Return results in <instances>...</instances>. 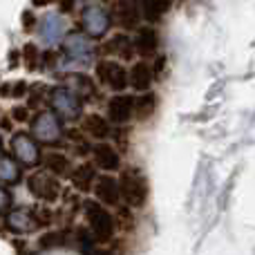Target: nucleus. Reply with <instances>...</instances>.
Returning a JSON list of instances; mask_svg holds the SVG:
<instances>
[{
	"label": "nucleus",
	"mask_w": 255,
	"mask_h": 255,
	"mask_svg": "<svg viewBox=\"0 0 255 255\" xmlns=\"http://www.w3.org/2000/svg\"><path fill=\"white\" fill-rule=\"evenodd\" d=\"M94 56H97V45L83 31H70L61 40L58 65L63 70H85L94 63Z\"/></svg>",
	"instance_id": "obj_1"
},
{
	"label": "nucleus",
	"mask_w": 255,
	"mask_h": 255,
	"mask_svg": "<svg viewBox=\"0 0 255 255\" xmlns=\"http://www.w3.org/2000/svg\"><path fill=\"white\" fill-rule=\"evenodd\" d=\"M83 213H85V220H88V229L97 244H106L115 238V231H117L115 217H112L110 211L103 208L97 199H85Z\"/></svg>",
	"instance_id": "obj_2"
},
{
	"label": "nucleus",
	"mask_w": 255,
	"mask_h": 255,
	"mask_svg": "<svg viewBox=\"0 0 255 255\" xmlns=\"http://www.w3.org/2000/svg\"><path fill=\"white\" fill-rule=\"evenodd\" d=\"M52 215L47 208H11L4 215V229L13 235L34 233L40 226H47Z\"/></svg>",
	"instance_id": "obj_3"
},
{
	"label": "nucleus",
	"mask_w": 255,
	"mask_h": 255,
	"mask_svg": "<svg viewBox=\"0 0 255 255\" xmlns=\"http://www.w3.org/2000/svg\"><path fill=\"white\" fill-rule=\"evenodd\" d=\"M119 195L132 208H141L148 202V179L139 168H126L119 175Z\"/></svg>",
	"instance_id": "obj_4"
},
{
	"label": "nucleus",
	"mask_w": 255,
	"mask_h": 255,
	"mask_svg": "<svg viewBox=\"0 0 255 255\" xmlns=\"http://www.w3.org/2000/svg\"><path fill=\"white\" fill-rule=\"evenodd\" d=\"M47 101L52 106V112L58 117L61 121H79L81 115H83V101L76 97L72 90H67L65 85H58V88H52L47 94Z\"/></svg>",
	"instance_id": "obj_5"
},
{
	"label": "nucleus",
	"mask_w": 255,
	"mask_h": 255,
	"mask_svg": "<svg viewBox=\"0 0 255 255\" xmlns=\"http://www.w3.org/2000/svg\"><path fill=\"white\" fill-rule=\"evenodd\" d=\"M29 121H31V136L36 139V143H45V145L61 143L65 130H63L61 119H58L54 112L40 110L38 115H36L34 119H29Z\"/></svg>",
	"instance_id": "obj_6"
},
{
	"label": "nucleus",
	"mask_w": 255,
	"mask_h": 255,
	"mask_svg": "<svg viewBox=\"0 0 255 255\" xmlns=\"http://www.w3.org/2000/svg\"><path fill=\"white\" fill-rule=\"evenodd\" d=\"M9 148H11V157L18 161V166L36 168L40 163V159H43L40 145L36 143V139L29 132H13Z\"/></svg>",
	"instance_id": "obj_7"
},
{
	"label": "nucleus",
	"mask_w": 255,
	"mask_h": 255,
	"mask_svg": "<svg viewBox=\"0 0 255 255\" xmlns=\"http://www.w3.org/2000/svg\"><path fill=\"white\" fill-rule=\"evenodd\" d=\"M94 74L97 81L101 85H106L108 90L121 94L128 88V70L121 65L119 61H112V58H101L94 65Z\"/></svg>",
	"instance_id": "obj_8"
},
{
	"label": "nucleus",
	"mask_w": 255,
	"mask_h": 255,
	"mask_svg": "<svg viewBox=\"0 0 255 255\" xmlns=\"http://www.w3.org/2000/svg\"><path fill=\"white\" fill-rule=\"evenodd\" d=\"M36 34H38V40L47 47H54L58 45L67 34V22L63 18V13L56 11H47L38 18L36 22Z\"/></svg>",
	"instance_id": "obj_9"
},
{
	"label": "nucleus",
	"mask_w": 255,
	"mask_h": 255,
	"mask_svg": "<svg viewBox=\"0 0 255 255\" xmlns=\"http://www.w3.org/2000/svg\"><path fill=\"white\" fill-rule=\"evenodd\" d=\"M81 27H83V34L90 38H103L112 27L110 11L101 4H90L81 11Z\"/></svg>",
	"instance_id": "obj_10"
},
{
	"label": "nucleus",
	"mask_w": 255,
	"mask_h": 255,
	"mask_svg": "<svg viewBox=\"0 0 255 255\" xmlns=\"http://www.w3.org/2000/svg\"><path fill=\"white\" fill-rule=\"evenodd\" d=\"M27 190L34 195L36 199L40 202H47V204H54L58 197H61V181L58 177L49 175L45 170H38V172H31L27 177Z\"/></svg>",
	"instance_id": "obj_11"
},
{
	"label": "nucleus",
	"mask_w": 255,
	"mask_h": 255,
	"mask_svg": "<svg viewBox=\"0 0 255 255\" xmlns=\"http://www.w3.org/2000/svg\"><path fill=\"white\" fill-rule=\"evenodd\" d=\"M110 18L119 29L124 31H132V29H139V22H141V2L139 0H117L112 4V11Z\"/></svg>",
	"instance_id": "obj_12"
},
{
	"label": "nucleus",
	"mask_w": 255,
	"mask_h": 255,
	"mask_svg": "<svg viewBox=\"0 0 255 255\" xmlns=\"http://www.w3.org/2000/svg\"><path fill=\"white\" fill-rule=\"evenodd\" d=\"M90 154H92L94 168H99V170H103V172H117L121 168V154H119V150H117L115 145L106 143V141H99V143H94L92 150H90Z\"/></svg>",
	"instance_id": "obj_13"
},
{
	"label": "nucleus",
	"mask_w": 255,
	"mask_h": 255,
	"mask_svg": "<svg viewBox=\"0 0 255 255\" xmlns=\"http://www.w3.org/2000/svg\"><path fill=\"white\" fill-rule=\"evenodd\" d=\"M134 115V97L130 94H115L108 101V121L115 126H126Z\"/></svg>",
	"instance_id": "obj_14"
},
{
	"label": "nucleus",
	"mask_w": 255,
	"mask_h": 255,
	"mask_svg": "<svg viewBox=\"0 0 255 255\" xmlns=\"http://www.w3.org/2000/svg\"><path fill=\"white\" fill-rule=\"evenodd\" d=\"M159 43H161V38H159V31L154 29L152 25L139 27V29H136V34H134V38H132L134 52L139 54L141 58H152V56H157Z\"/></svg>",
	"instance_id": "obj_15"
},
{
	"label": "nucleus",
	"mask_w": 255,
	"mask_h": 255,
	"mask_svg": "<svg viewBox=\"0 0 255 255\" xmlns=\"http://www.w3.org/2000/svg\"><path fill=\"white\" fill-rule=\"evenodd\" d=\"M92 193H94V199H97L101 206H117L121 199L119 181L112 175H99L92 186Z\"/></svg>",
	"instance_id": "obj_16"
},
{
	"label": "nucleus",
	"mask_w": 255,
	"mask_h": 255,
	"mask_svg": "<svg viewBox=\"0 0 255 255\" xmlns=\"http://www.w3.org/2000/svg\"><path fill=\"white\" fill-rule=\"evenodd\" d=\"M152 83H154V70L150 63L136 61L134 65L128 70V85H130L134 92H139V94L150 92Z\"/></svg>",
	"instance_id": "obj_17"
},
{
	"label": "nucleus",
	"mask_w": 255,
	"mask_h": 255,
	"mask_svg": "<svg viewBox=\"0 0 255 255\" xmlns=\"http://www.w3.org/2000/svg\"><path fill=\"white\" fill-rule=\"evenodd\" d=\"M103 54L112 56V61H130L134 56V45H132V38L121 31V34H115L106 45H103Z\"/></svg>",
	"instance_id": "obj_18"
},
{
	"label": "nucleus",
	"mask_w": 255,
	"mask_h": 255,
	"mask_svg": "<svg viewBox=\"0 0 255 255\" xmlns=\"http://www.w3.org/2000/svg\"><path fill=\"white\" fill-rule=\"evenodd\" d=\"M81 132L99 143V141H106L112 134V124L101 115H85L81 121Z\"/></svg>",
	"instance_id": "obj_19"
},
{
	"label": "nucleus",
	"mask_w": 255,
	"mask_h": 255,
	"mask_svg": "<svg viewBox=\"0 0 255 255\" xmlns=\"http://www.w3.org/2000/svg\"><path fill=\"white\" fill-rule=\"evenodd\" d=\"M65 88L72 90V92H74L83 103L90 101V99H94L99 94L94 79H92V76H88V74H83V72H76V74L67 76V85H65Z\"/></svg>",
	"instance_id": "obj_20"
},
{
	"label": "nucleus",
	"mask_w": 255,
	"mask_h": 255,
	"mask_svg": "<svg viewBox=\"0 0 255 255\" xmlns=\"http://www.w3.org/2000/svg\"><path fill=\"white\" fill-rule=\"evenodd\" d=\"M97 168H94V163H81V166L72 168L70 172V179H72V186H74L79 193H88V190H92L94 181H97Z\"/></svg>",
	"instance_id": "obj_21"
},
{
	"label": "nucleus",
	"mask_w": 255,
	"mask_h": 255,
	"mask_svg": "<svg viewBox=\"0 0 255 255\" xmlns=\"http://www.w3.org/2000/svg\"><path fill=\"white\" fill-rule=\"evenodd\" d=\"M40 163H43L45 172L58 177V179H61V177H70V172H72L70 159H67L63 152H47V154H43Z\"/></svg>",
	"instance_id": "obj_22"
},
{
	"label": "nucleus",
	"mask_w": 255,
	"mask_h": 255,
	"mask_svg": "<svg viewBox=\"0 0 255 255\" xmlns=\"http://www.w3.org/2000/svg\"><path fill=\"white\" fill-rule=\"evenodd\" d=\"M22 179V170L18 161L11 154L0 152V184L2 186H16Z\"/></svg>",
	"instance_id": "obj_23"
},
{
	"label": "nucleus",
	"mask_w": 255,
	"mask_h": 255,
	"mask_svg": "<svg viewBox=\"0 0 255 255\" xmlns=\"http://www.w3.org/2000/svg\"><path fill=\"white\" fill-rule=\"evenodd\" d=\"M141 2V16L148 22H161L166 13L170 11L172 0H139Z\"/></svg>",
	"instance_id": "obj_24"
},
{
	"label": "nucleus",
	"mask_w": 255,
	"mask_h": 255,
	"mask_svg": "<svg viewBox=\"0 0 255 255\" xmlns=\"http://www.w3.org/2000/svg\"><path fill=\"white\" fill-rule=\"evenodd\" d=\"M157 94H150V92H143L139 99H134V119L136 121H145L150 119V117L154 115V110H157Z\"/></svg>",
	"instance_id": "obj_25"
},
{
	"label": "nucleus",
	"mask_w": 255,
	"mask_h": 255,
	"mask_svg": "<svg viewBox=\"0 0 255 255\" xmlns=\"http://www.w3.org/2000/svg\"><path fill=\"white\" fill-rule=\"evenodd\" d=\"M67 244V233L65 231H47L38 238V247L43 251H49V249H58Z\"/></svg>",
	"instance_id": "obj_26"
},
{
	"label": "nucleus",
	"mask_w": 255,
	"mask_h": 255,
	"mask_svg": "<svg viewBox=\"0 0 255 255\" xmlns=\"http://www.w3.org/2000/svg\"><path fill=\"white\" fill-rule=\"evenodd\" d=\"M20 58H22V63H25V67H27L29 72L38 70V65H40V49L36 47L34 43L22 45V49H20Z\"/></svg>",
	"instance_id": "obj_27"
},
{
	"label": "nucleus",
	"mask_w": 255,
	"mask_h": 255,
	"mask_svg": "<svg viewBox=\"0 0 255 255\" xmlns=\"http://www.w3.org/2000/svg\"><path fill=\"white\" fill-rule=\"evenodd\" d=\"M11 204H13V195L7 186H0V215H7L11 211Z\"/></svg>",
	"instance_id": "obj_28"
},
{
	"label": "nucleus",
	"mask_w": 255,
	"mask_h": 255,
	"mask_svg": "<svg viewBox=\"0 0 255 255\" xmlns=\"http://www.w3.org/2000/svg\"><path fill=\"white\" fill-rule=\"evenodd\" d=\"M9 117H11V121H18V124H27V121L31 119V117H29V108H27V106H13L11 112H9Z\"/></svg>",
	"instance_id": "obj_29"
},
{
	"label": "nucleus",
	"mask_w": 255,
	"mask_h": 255,
	"mask_svg": "<svg viewBox=\"0 0 255 255\" xmlns=\"http://www.w3.org/2000/svg\"><path fill=\"white\" fill-rule=\"evenodd\" d=\"M22 29L25 31H34L36 29V22H38V18H36V13L31 11V9H25V11H22Z\"/></svg>",
	"instance_id": "obj_30"
},
{
	"label": "nucleus",
	"mask_w": 255,
	"mask_h": 255,
	"mask_svg": "<svg viewBox=\"0 0 255 255\" xmlns=\"http://www.w3.org/2000/svg\"><path fill=\"white\" fill-rule=\"evenodd\" d=\"M27 94H29V106H27V108H36V106H38V103L45 99V94H49V90H45V88H34V90H29Z\"/></svg>",
	"instance_id": "obj_31"
},
{
	"label": "nucleus",
	"mask_w": 255,
	"mask_h": 255,
	"mask_svg": "<svg viewBox=\"0 0 255 255\" xmlns=\"http://www.w3.org/2000/svg\"><path fill=\"white\" fill-rule=\"evenodd\" d=\"M27 92H29V85H27V81H16V83H11V94H9V97L22 99V97H27Z\"/></svg>",
	"instance_id": "obj_32"
},
{
	"label": "nucleus",
	"mask_w": 255,
	"mask_h": 255,
	"mask_svg": "<svg viewBox=\"0 0 255 255\" xmlns=\"http://www.w3.org/2000/svg\"><path fill=\"white\" fill-rule=\"evenodd\" d=\"M76 2L79 0H58V7H61L63 13H72L76 9Z\"/></svg>",
	"instance_id": "obj_33"
},
{
	"label": "nucleus",
	"mask_w": 255,
	"mask_h": 255,
	"mask_svg": "<svg viewBox=\"0 0 255 255\" xmlns=\"http://www.w3.org/2000/svg\"><path fill=\"white\" fill-rule=\"evenodd\" d=\"M0 130L2 132H13V121H11V117L9 115H0Z\"/></svg>",
	"instance_id": "obj_34"
},
{
	"label": "nucleus",
	"mask_w": 255,
	"mask_h": 255,
	"mask_svg": "<svg viewBox=\"0 0 255 255\" xmlns=\"http://www.w3.org/2000/svg\"><path fill=\"white\" fill-rule=\"evenodd\" d=\"M18 61H20V49H11L9 52V67H18Z\"/></svg>",
	"instance_id": "obj_35"
},
{
	"label": "nucleus",
	"mask_w": 255,
	"mask_h": 255,
	"mask_svg": "<svg viewBox=\"0 0 255 255\" xmlns=\"http://www.w3.org/2000/svg\"><path fill=\"white\" fill-rule=\"evenodd\" d=\"M9 94H11V83L0 85V97H9Z\"/></svg>",
	"instance_id": "obj_36"
},
{
	"label": "nucleus",
	"mask_w": 255,
	"mask_h": 255,
	"mask_svg": "<svg viewBox=\"0 0 255 255\" xmlns=\"http://www.w3.org/2000/svg\"><path fill=\"white\" fill-rule=\"evenodd\" d=\"M49 2H52V0H31V4H34V7H47Z\"/></svg>",
	"instance_id": "obj_37"
},
{
	"label": "nucleus",
	"mask_w": 255,
	"mask_h": 255,
	"mask_svg": "<svg viewBox=\"0 0 255 255\" xmlns=\"http://www.w3.org/2000/svg\"><path fill=\"white\" fill-rule=\"evenodd\" d=\"M90 2H94V4H99V2H106V0H90Z\"/></svg>",
	"instance_id": "obj_38"
},
{
	"label": "nucleus",
	"mask_w": 255,
	"mask_h": 255,
	"mask_svg": "<svg viewBox=\"0 0 255 255\" xmlns=\"http://www.w3.org/2000/svg\"><path fill=\"white\" fill-rule=\"evenodd\" d=\"M0 152H2V139H0Z\"/></svg>",
	"instance_id": "obj_39"
}]
</instances>
